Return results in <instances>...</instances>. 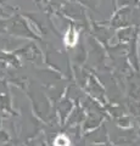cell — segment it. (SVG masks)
Instances as JSON below:
<instances>
[{
	"instance_id": "cell-1",
	"label": "cell",
	"mask_w": 140,
	"mask_h": 146,
	"mask_svg": "<svg viewBox=\"0 0 140 146\" xmlns=\"http://www.w3.org/2000/svg\"><path fill=\"white\" fill-rule=\"evenodd\" d=\"M78 40V33L74 28H70L65 34V43L67 46H74Z\"/></svg>"
},
{
	"instance_id": "cell-2",
	"label": "cell",
	"mask_w": 140,
	"mask_h": 146,
	"mask_svg": "<svg viewBox=\"0 0 140 146\" xmlns=\"http://www.w3.org/2000/svg\"><path fill=\"white\" fill-rule=\"evenodd\" d=\"M70 145H71L70 139L64 134L57 135L55 141H54V146H70Z\"/></svg>"
}]
</instances>
